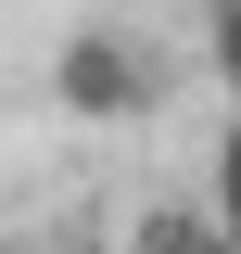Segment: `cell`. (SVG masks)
<instances>
[{"instance_id": "cell-1", "label": "cell", "mask_w": 241, "mask_h": 254, "mask_svg": "<svg viewBox=\"0 0 241 254\" xmlns=\"http://www.w3.org/2000/svg\"><path fill=\"white\" fill-rule=\"evenodd\" d=\"M51 102H63V115H89V127L152 115V102H165V51H152V26H127V13L63 26V38H51Z\"/></svg>"}, {"instance_id": "cell-2", "label": "cell", "mask_w": 241, "mask_h": 254, "mask_svg": "<svg viewBox=\"0 0 241 254\" xmlns=\"http://www.w3.org/2000/svg\"><path fill=\"white\" fill-rule=\"evenodd\" d=\"M127 254H229V229H216V203H140Z\"/></svg>"}, {"instance_id": "cell-3", "label": "cell", "mask_w": 241, "mask_h": 254, "mask_svg": "<svg viewBox=\"0 0 241 254\" xmlns=\"http://www.w3.org/2000/svg\"><path fill=\"white\" fill-rule=\"evenodd\" d=\"M216 229H229V254H241V115L216 127Z\"/></svg>"}, {"instance_id": "cell-4", "label": "cell", "mask_w": 241, "mask_h": 254, "mask_svg": "<svg viewBox=\"0 0 241 254\" xmlns=\"http://www.w3.org/2000/svg\"><path fill=\"white\" fill-rule=\"evenodd\" d=\"M203 51H216V76H229V115H241V0L216 13V38H203Z\"/></svg>"}, {"instance_id": "cell-5", "label": "cell", "mask_w": 241, "mask_h": 254, "mask_svg": "<svg viewBox=\"0 0 241 254\" xmlns=\"http://www.w3.org/2000/svg\"><path fill=\"white\" fill-rule=\"evenodd\" d=\"M38 254H127V242H102V229H63V242H38Z\"/></svg>"}]
</instances>
